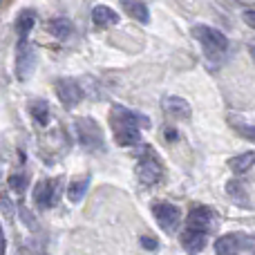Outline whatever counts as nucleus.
Wrapping results in <instances>:
<instances>
[{
  "instance_id": "27",
  "label": "nucleus",
  "mask_w": 255,
  "mask_h": 255,
  "mask_svg": "<svg viewBox=\"0 0 255 255\" xmlns=\"http://www.w3.org/2000/svg\"><path fill=\"white\" fill-rule=\"evenodd\" d=\"M7 253V240H4V231L2 226H0V255Z\"/></svg>"
},
{
  "instance_id": "19",
  "label": "nucleus",
  "mask_w": 255,
  "mask_h": 255,
  "mask_svg": "<svg viewBox=\"0 0 255 255\" xmlns=\"http://www.w3.org/2000/svg\"><path fill=\"white\" fill-rule=\"evenodd\" d=\"M29 115L34 117V121L38 126H47L49 124V103L43 99H36L29 103Z\"/></svg>"
},
{
  "instance_id": "14",
  "label": "nucleus",
  "mask_w": 255,
  "mask_h": 255,
  "mask_svg": "<svg viewBox=\"0 0 255 255\" xmlns=\"http://www.w3.org/2000/svg\"><path fill=\"white\" fill-rule=\"evenodd\" d=\"M88 188H90V175L76 177V179H72L70 186H67V199H70L72 204H79L81 199L85 197Z\"/></svg>"
},
{
  "instance_id": "4",
  "label": "nucleus",
  "mask_w": 255,
  "mask_h": 255,
  "mask_svg": "<svg viewBox=\"0 0 255 255\" xmlns=\"http://www.w3.org/2000/svg\"><path fill=\"white\" fill-rule=\"evenodd\" d=\"M190 34L206 47L208 54H224L226 49H229V38H226V34H222V31L215 29V27L195 25L193 29H190Z\"/></svg>"
},
{
  "instance_id": "24",
  "label": "nucleus",
  "mask_w": 255,
  "mask_h": 255,
  "mask_svg": "<svg viewBox=\"0 0 255 255\" xmlns=\"http://www.w3.org/2000/svg\"><path fill=\"white\" fill-rule=\"evenodd\" d=\"M141 247L145 249V251H157L159 249V242L154 238H148V235H143V238H141Z\"/></svg>"
},
{
  "instance_id": "8",
  "label": "nucleus",
  "mask_w": 255,
  "mask_h": 255,
  "mask_svg": "<svg viewBox=\"0 0 255 255\" xmlns=\"http://www.w3.org/2000/svg\"><path fill=\"white\" fill-rule=\"evenodd\" d=\"M253 244V238L242 233H229V235H222V238L215 240L213 249H215V255H238L242 253L247 247Z\"/></svg>"
},
{
  "instance_id": "3",
  "label": "nucleus",
  "mask_w": 255,
  "mask_h": 255,
  "mask_svg": "<svg viewBox=\"0 0 255 255\" xmlns=\"http://www.w3.org/2000/svg\"><path fill=\"white\" fill-rule=\"evenodd\" d=\"M136 177H139V181L145 186H154L163 179V166L159 163L157 154L150 148H143L139 161H136Z\"/></svg>"
},
{
  "instance_id": "16",
  "label": "nucleus",
  "mask_w": 255,
  "mask_h": 255,
  "mask_svg": "<svg viewBox=\"0 0 255 255\" xmlns=\"http://www.w3.org/2000/svg\"><path fill=\"white\" fill-rule=\"evenodd\" d=\"M253 166H255V150L235 154L233 159H229V168L233 170V175H244V172L251 170Z\"/></svg>"
},
{
  "instance_id": "22",
  "label": "nucleus",
  "mask_w": 255,
  "mask_h": 255,
  "mask_svg": "<svg viewBox=\"0 0 255 255\" xmlns=\"http://www.w3.org/2000/svg\"><path fill=\"white\" fill-rule=\"evenodd\" d=\"M233 128L238 130L240 136H244V139H249V141H255V126L253 124H233Z\"/></svg>"
},
{
  "instance_id": "29",
  "label": "nucleus",
  "mask_w": 255,
  "mask_h": 255,
  "mask_svg": "<svg viewBox=\"0 0 255 255\" xmlns=\"http://www.w3.org/2000/svg\"><path fill=\"white\" fill-rule=\"evenodd\" d=\"M249 52H251V58H253V63H255V45H251V47H249Z\"/></svg>"
},
{
  "instance_id": "12",
  "label": "nucleus",
  "mask_w": 255,
  "mask_h": 255,
  "mask_svg": "<svg viewBox=\"0 0 255 255\" xmlns=\"http://www.w3.org/2000/svg\"><path fill=\"white\" fill-rule=\"evenodd\" d=\"M179 242H181V247H184L186 253L197 255V253L204 251V247H206V233H199V231H188V229H186L184 233H181Z\"/></svg>"
},
{
  "instance_id": "21",
  "label": "nucleus",
  "mask_w": 255,
  "mask_h": 255,
  "mask_svg": "<svg viewBox=\"0 0 255 255\" xmlns=\"http://www.w3.org/2000/svg\"><path fill=\"white\" fill-rule=\"evenodd\" d=\"M0 211H2V215L7 217L9 222L16 217V208H13V202L9 199L7 193H0Z\"/></svg>"
},
{
  "instance_id": "25",
  "label": "nucleus",
  "mask_w": 255,
  "mask_h": 255,
  "mask_svg": "<svg viewBox=\"0 0 255 255\" xmlns=\"http://www.w3.org/2000/svg\"><path fill=\"white\" fill-rule=\"evenodd\" d=\"M242 20L247 22L251 29H255V9H244V11H242Z\"/></svg>"
},
{
  "instance_id": "18",
  "label": "nucleus",
  "mask_w": 255,
  "mask_h": 255,
  "mask_svg": "<svg viewBox=\"0 0 255 255\" xmlns=\"http://www.w3.org/2000/svg\"><path fill=\"white\" fill-rule=\"evenodd\" d=\"M226 195H229L238 206H251V202H249V193H247V188H244V184L240 179L226 181Z\"/></svg>"
},
{
  "instance_id": "20",
  "label": "nucleus",
  "mask_w": 255,
  "mask_h": 255,
  "mask_svg": "<svg viewBox=\"0 0 255 255\" xmlns=\"http://www.w3.org/2000/svg\"><path fill=\"white\" fill-rule=\"evenodd\" d=\"M121 7L128 11V16H132L134 20L143 22V25H148L150 22V9L145 2H124Z\"/></svg>"
},
{
  "instance_id": "5",
  "label": "nucleus",
  "mask_w": 255,
  "mask_h": 255,
  "mask_svg": "<svg viewBox=\"0 0 255 255\" xmlns=\"http://www.w3.org/2000/svg\"><path fill=\"white\" fill-rule=\"evenodd\" d=\"M36 63H38L36 49L31 47L27 40H18V45H16V79L27 81L34 74Z\"/></svg>"
},
{
  "instance_id": "28",
  "label": "nucleus",
  "mask_w": 255,
  "mask_h": 255,
  "mask_svg": "<svg viewBox=\"0 0 255 255\" xmlns=\"http://www.w3.org/2000/svg\"><path fill=\"white\" fill-rule=\"evenodd\" d=\"M166 139H168V141L177 139V132H175V130H170V128H168V130H166Z\"/></svg>"
},
{
  "instance_id": "26",
  "label": "nucleus",
  "mask_w": 255,
  "mask_h": 255,
  "mask_svg": "<svg viewBox=\"0 0 255 255\" xmlns=\"http://www.w3.org/2000/svg\"><path fill=\"white\" fill-rule=\"evenodd\" d=\"M20 213H22V222H25L27 226H31V229H36V220H34V215H29V211H27L25 206L20 208Z\"/></svg>"
},
{
  "instance_id": "15",
  "label": "nucleus",
  "mask_w": 255,
  "mask_h": 255,
  "mask_svg": "<svg viewBox=\"0 0 255 255\" xmlns=\"http://www.w3.org/2000/svg\"><path fill=\"white\" fill-rule=\"evenodd\" d=\"M47 29H49V34L58 40H67L74 34V25H72L67 18H52V20H47Z\"/></svg>"
},
{
  "instance_id": "2",
  "label": "nucleus",
  "mask_w": 255,
  "mask_h": 255,
  "mask_svg": "<svg viewBox=\"0 0 255 255\" xmlns=\"http://www.w3.org/2000/svg\"><path fill=\"white\" fill-rule=\"evenodd\" d=\"M76 139L85 150H101L103 148V130L92 117H81L74 121Z\"/></svg>"
},
{
  "instance_id": "11",
  "label": "nucleus",
  "mask_w": 255,
  "mask_h": 255,
  "mask_svg": "<svg viewBox=\"0 0 255 255\" xmlns=\"http://www.w3.org/2000/svg\"><path fill=\"white\" fill-rule=\"evenodd\" d=\"M161 106H163V112L170 115L172 119H190V115H193L190 103L181 97H163Z\"/></svg>"
},
{
  "instance_id": "10",
  "label": "nucleus",
  "mask_w": 255,
  "mask_h": 255,
  "mask_svg": "<svg viewBox=\"0 0 255 255\" xmlns=\"http://www.w3.org/2000/svg\"><path fill=\"white\" fill-rule=\"evenodd\" d=\"M213 222H215V213H213V208H208V206H195V208H190L186 224H188V231L208 233V229L213 226Z\"/></svg>"
},
{
  "instance_id": "17",
  "label": "nucleus",
  "mask_w": 255,
  "mask_h": 255,
  "mask_svg": "<svg viewBox=\"0 0 255 255\" xmlns=\"http://www.w3.org/2000/svg\"><path fill=\"white\" fill-rule=\"evenodd\" d=\"M34 25H36V16H34V11H29V9H25V11H20V13H18L16 22H13V29H16L18 38H20V40H25V38H27V34H29L31 29H34Z\"/></svg>"
},
{
  "instance_id": "13",
  "label": "nucleus",
  "mask_w": 255,
  "mask_h": 255,
  "mask_svg": "<svg viewBox=\"0 0 255 255\" xmlns=\"http://www.w3.org/2000/svg\"><path fill=\"white\" fill-rule=\"evenodd\" d=\"M92 22L97 27H112L119 22V13L115 11V9H110L108 4H97V7L92 9Z\"/></svg>"
},
{
  "instance_id": "23",
  "label": "nucleus",
  "mask_w": 255,
  "mask_h": 255,
  "mask_svg": "<svg viewBox=\"0 0 255 255\" xmlns=\"http://www.w3.org/2000/svg\"><path fill=\"white\" fill-rule=\"evenodd\" d=\"M9 186H11L16 193H25V186H27V177L25 175H11L9 177Z\"/></svg>"
},
{
  "instance_id": "9",
  "label": "nucleus",
  "mask_w": 255,
  "mask_h": 255,
  "mask_svg": "<svg viewBox=\"0 0 255 255\" xmlns=\"http://www.w3.org/2000/svg\"><path fill=\"white\" fill-rule=\"evenodd\" d=\"M54 88H56L58 101L65 108H76L81 103V99H83V90L74 79H56Z\"/></svg>"
},
{
  "instance_id": "1",
  "label": "nucleus",
  "mask_w": 255,
  "mask_h": 255,
  "mask_svg": "<svg viewBox=\"0 0 255 255\" xmlns=\"http://www.w3.org/2000/svg\"><path fill=\"white\" fill-rule=\"evenodd\" d=\"M110 126L115 132V141L119 145H139L141 143V128H148L150 119L139 112H132L124 106H112Z\"/></svg>"
},
{
  "instance_id": "30",
  "label": "nucleus",
  "mask_w": 255,
  "mask_h": 255,
  "mask_svg": "<svg viewBox=\"0 0 255 255\" xmlns=\"http://www.w3.org/2000/svg\"><path fill=\"white\" fill-rule=\"evenodd\" d=\"M253 255H255V253H253Z\"/></svg>"
},
{
  "instance_id": "6",
  "label": "nucleus",
  "mask_w": 255,
  "mask_h": 255,
  "mask_svg": "<svg viewBox=\"0 0 255 255\" xmlns=\"http://www.w3.org/2000/svg\"><path fill=\"white\" fill-rule=\"evenodd\" d=\"M152 215H154V220H157V224L161 226V231H166V233H175V231L179 229L181 211L175 204H168V202L152 204Z\"/></svg>"
},
{
  "instance_id": "7",
  "label": "nucleus",
  "mask_w": 255,
  "mask_h": 255,
  "mask_svg": "<svg viewBox=\"0 0 255 255\" xmlns=\"http://www.w3.org/2000/svg\"><path fill=\"white\" fill-rule=\"evenodd\" d=\"M61 195V179H40L34 186V204L40 211H47L58 202Z\"/></svg>"
}]
</instances>
